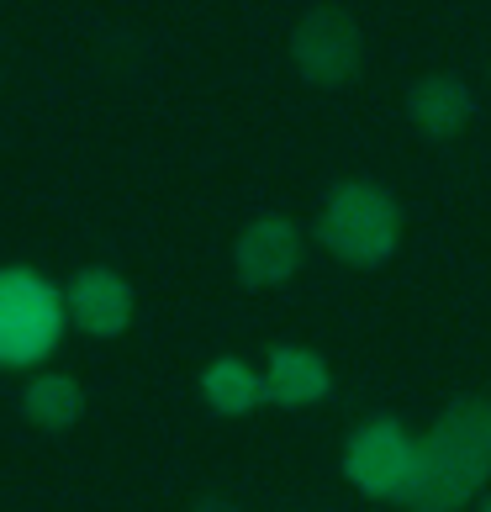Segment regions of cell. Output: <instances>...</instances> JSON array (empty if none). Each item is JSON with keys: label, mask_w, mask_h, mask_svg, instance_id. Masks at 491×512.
I'll return each mask as SVG.
<instances>
[{"label": "cell", "mask_w": 491, "mask_h": 512, "mask_svg": "<svg viewBox=\"0 0 491 512\" xmlns=\"http://www.w3.org/2000/svg\"><path fill=\"white\" fill-rule=\"evenodd\" d=\"M301 254H307V243L291 217H254L233 243V270L249 291H270L301 270Z\"/></svg>", "instance_id": "7"}, {"label": "cell", "mask_w": 491, "mask_h": 512, "mask_svg": "<svg viewBox=\"0 0 491 512\" xmlns=\"http://www.w3.org/2000/svg\"><path fill=\"white\" fill-rule=\"evenodd\" d=\"M476 512H491V491H486V497H481V502H476Z\"/></svg>", "instance_id": "12"}, {"label": "cell", "mask_w": 491, "mask_h": 512, "mask_svg": "<svg viewBox=\"0 0 491 512\" xmlns=\"http://www.w3.org/2000/svg\"><path fill=\"white\" fill-rule=\"evenodd\" d=\"M64 291L27 264L0 270V370H27L59 349L64 338Z\"/></svg>", "instance_id": "3"}, {"label": "cell", "mask_w": 491, "mask_h": 512, "mask_svg": "<svg viewBox=\"0 0 491 512\" xmlns=\"http://www.w3.org/2000/svg\"><path fill=\"white\" fill-rule=\"evenodd\" d=\"M64 312L85 338H122L132 328L138 296H132L127 275H117L111 264H85L64 286Z\"/></svg>", "instance_id": "6"}, {"label": "cell", "mask_w": 491, "mask_h": 512, "mask_svg": "<svg viewBox=\"0 0 491 512\" xmlns=\"http://www.w3.org/2000/svg\"><path fill=\"white\" fill-rule=\"evenodd\" d=\"M407 117L423 138H460L476 117V96L455 74H423L407 90Z\"/></svg>", "instance_id": "9"}, {"label": "cell", "mask_w": 491, "mask_h": 512, "mask_svg": "<svg viewBox=\"0 0 491 512\" xmlns=\"http://www.w3.org/2000/svg\"><path fill=\"white\" fill-rule=\"evenodd\" d=\"M201 396L217 417H249L254 407H264V370H254L249 359L238 354H222L201 370Z\"/></svg>", "instance_id": "10"}, {"label": "cell", "mask_w": 491, "mask_h": 512, "mask_svg": "<svg viewBox=\"0 0 491 512\" xmlns=\"http://www.w3.org/2000/svg\"><path fill=\"white\" fill-rule=\"evenodd\" d=\"M291 59H296V69L307 74L312 85L338 90V85H349L354 74H360V64H365V37H360V27H354L349 11L312 6V11L296 22V32H291Z\"/></svg>", "instance_id": "5"}, {"label": "cell", "mask_w": 491, "mask_h": 512, "mask_svg": "<svg viewBox=\"0 0 491 512\" xmlns=\"http://www.w3.org/2000/svg\"><path fill=\"white\" fill-rule=\"evenodd\" d=\"M317 243L349 270H375L402 243V206L375 180H344L317 212Z\"/></svg>", "instance_id": "2"}, {"label": "cell", "mask_w": 491, "mask_h": 512, "mask_svg": "<svg viewBox=\"0 0 491 512\" xmlns=\"http://www.w3.org/2000/svg\"><path fill=\"white\" fill-rule=\"evenodd\" d=\"M22 412H27L32 428L64 433V428H74V423L85 417V391H80V381H74V375H64V370L32 375L27 391H22Z\"/></svg>", "instance_id": "11"}, {"label": "cell", "mask_w": 491, "mask_h": 512, "mask_svg": "<svg viewBox=\"0 0 491 512\" xmlns=\"http://www.w3.org/2000/svg\"><path fill=\"white\" fill-rule=\"evenodd\" d=\"M344 481L375 502H407L418 481V439L396 417H370L344 444Z\"/></svg>", "instance_id": "4"}, {"label": "cell", "mask_w": 491, "mask_h": 512, "mask_svg": "<svg viewBox=\"0 0 491 512\" xmlns=\"http://www.w3.org/2000/svg\"><path fill=\"white\" fill-rule=\"evenodd\" d=\"M491 481V402L455 396L433 428L418 439V481L407 491V512H465L486 497Z\"/></svg>", "instance_id": "1"}, {"label": "cell", "mask_w": 491, "mask_h": 512, "mask_svg": "<svg viewBox=\"0 0 491 512\" xmlns=\"http://www.w3.org/2000/svg\"><path fill=\"white\" fill-rule=\"evenodd\" d=\"M333 391V370L317 349L301 344H275L264 359V396L275 407H317Z\"/></svg>", "instance_id": "8"}]
</instances>
